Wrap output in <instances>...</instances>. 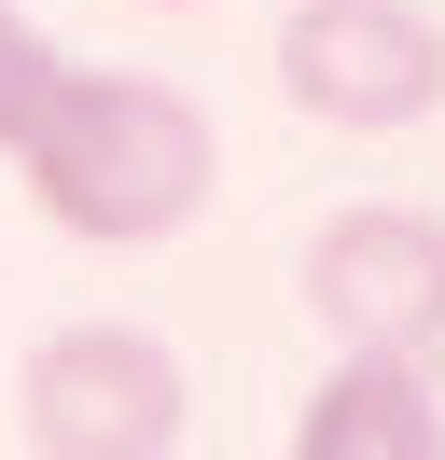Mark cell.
Segmentation results:
<instances>
[{"label": "cell", "mask_w": 445, "mask_h": 460, "mask_svg": "<svg viewBox=\"0 0 445 460\" xmlns=\"http://www.w3.org/2000/svg\"><path fill=\"white\" fill-rule=\"evenodd\" d=\"M14 181L83 252H153L222 196V140L167 70H56L42 112L14 126Z\"/></svg>", "instance_id": "6da1fadb"}, {"label": "cell", "mask_w": 445, "mask_h": 460, "mask_svg": "<svg viewBox=\"0 0 445 460\" xmlns=\"http://www.w3.org/2000/svg\"><path fill=\"white\" fill-rule=\"evenodd\" d=\"M14 432L42 460H167L195 432V376L139 321H56L14 363Z\"/></svg>", "instance_id": "7a4b0ae2"}, {"label": "cell", "mask_w": 445, "mask_h": 460, "mask_svg": "<svg viewBox=\"0 0 445 460\" xmlns=\"http://www.w3.org/2000/svg\"><path fill=\"white\" fill-rule=\"evenodd\" d=\"M278 98L334 140H404L445 112V14L417 0H292L278 14Z\"/></svg>", "instance_id": "3957f363"}, {"label": "cell", "mask_w": 445, "mask_h": 460, "mask_svg": "<svg viewBox=\"0 0 445 460\" xmlns=\"http://www.w3.org/2000/svg\"><path fill=\"white\" fill-rule=\"evenodd\" d=\"M306 307L334 349H445V209H334L306 237Z\"/></svg>", "instance_id": "277c9868"}, {"label": "cell", "mask_w": 445, "mask_h": 460, "mask_svg": "<svg viewBox=\"0 0 445 460\" xmlns=\"http://www.w3.org/2000/svg\"><path fill=\"white\" fill-rule=\"evenodd\" d=\"M432 447H445L432 349H334L320 391L292 404V460H432Z\"/></svg>", "instance_id": "5b68a950"}, {"label": "cell", "mask_w": 445, "mask_h": 460, "mask_svg": "<svg viewBox=\"0 0 445 460\" xmlns=\"http://www.w3.org/2000/svg\"><path fill=\"white\" fill-rule=\"evenodd\" d=\"M56 42H42V14H28V0H0V154H14V126L42 112V84H56Z\"/></svg>", "instance_id": "8992f818"}, {"label": "cell", "mask_w": 445, "mask_h": 460, "mask_svg": "<svg viewBox=\"0 0 445 460\" xmlns=\"http://www.w3.org/2000/svg\"><path fill=\"white\" fill-rule=\"evenodd\" d=\"M153 14H209V0H153Z\"/></svg>", "instance_id": "52a82bcc"}]
</instances>
